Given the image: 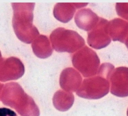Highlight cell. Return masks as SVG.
Here are the masks:
<instances>
[{"mask_svg":"<svg viewBox=\"0 0 128 116\" xmlns=\"http://www.w3.org/2000/svg\"><path fill=\"white\" fill-rule=\"evenodd\" d=\"M53 101L54 104L56 107L67 108L70 107L73 104L74 96L70 92L59 90L55 93Z\"/></svg>","mask_w":128,"mask_h":116,"instance_id":"obj_11","label":"cell"},{"mask_svg":"<svg viewBox=\"0 0 128 116\" xmlns=\"http://www.w3.org/2000/svg\"><path fill=\"white\" fill-rule=\"evenodd\" d=\"M114 70L110 63H103L96 75L84 79L77 92L79 97L89 99H98L108 94L110 89V77Z\"/></svg>","mask_w":128,"mask_h":116,"instance_id":"obj_1","label":"cell"},{"mask_svg":"<svg viewBox=\"0 0 128 116\" xmlns=\"http://www.w3.org/2000/svg\"><path fill=\"white\" fill-rule=\"evenodd\" d=\"M0 116H18L17 114L12 109L2 107L0 108Z\"/></svg>","mask_w":128,"mask_h":116,"instance_id":"obj_13","label":"cell"},{"mask_svg":"<svg viewBox=\"0 0 128 116\" xmlns=\"http://www.w3.org/2000/svg\"><path fill=\"white\" fill-rule=\"evenodd\" d=\"M108 31L113 41L124 43L128 35V22L120 18H115L108 22Z\"/></svg>","mask_w":128,"mask_h":116,"instance_id":"obj_9","label":"cell"},{"mask_svg":"<svg viewBox=\"0 0 128 116\" xmlns=\"http://www.w3.org/2000/svg\"><path fill=\"white\" fill-rule=\"evenodd\" d=\"M88 4V3H58L54 7L53 15L59 21L67 23L73 18L76 9L86 7Z\"/></svg>","mask_w":128,"mask_h":116,"instance_id":"obj_7","label":"cell"},{"mask_svg":"<svg viewBox=\"0 0 128 116\" xmlns=\"http://www.w3.org/2000/svg\"><path fill=\"white\" fill-rule=\"evenodd\" d=\"M124 43H125L126 46V47H127V48L128 49V35L127 38H126V40L124 41Z\"/></svg>","mask_w":128,"mask_h":116,"instance_id":"obj_14","label":"cell"},{"mask_svg":"<svg viewBox=\"0 0 128 116\" xmlns=\"http://www.w3.org/2000/svg\"><path fill=\"white\" fill-rule=\"evenodd\" d=\"M53 48L58 52L73 53L84 45V40L76 31L59 27L50 35Z\"/></svg>","mask_w":128,"mask_h":116,"instance_id":"obj_2","label":"cell"},{"mask_svg":"<svg viewBox=\"0 0 128 116\" xmlns=\"http://www.w3.org/2000/svg\"><path fill=\"white\" fill-rule=\"evenodd\" d=\"M116 8L118 15L128 21V3H117Z\"/></svg>","mask_w":128,"mask_h":116,"instance_id":"obj_12","label":"cell"},{"mask_svg":"<svg viewBox=\"0 0 128 116\" xmlns=\"http://www.w3.org/2000/svg\"><path fill=\"white\" fill-rule=\"evenodd\" d=\"M72 62L74 67L86 78L96 75L100 65V61L96 53L87 46L74 54Z\"/></svg>","mask_w":128,"mask_h":116,"instance_id":"obj_3","label":"cell"},{"mask_svg":"<svg viewBox=\"0 0 128 116\" xmlns=\"http://www.w3.org/2000/svg\"><path fill=\"white\" fill-rule=\"evenodd\" d=\"M34 49L37 55L44 59L48 58L53 53L52 48L48 38L44 35L39 37V39L34 44Z\"/></svg>","mask_w":128,"mask_h":116,"instance_id":"obj_10","label":"cell"},{"mask_svg":"<svg viewBox=\"0 0 128 116\" xmlns=\"http://www.w3.org/2000/svg\"><path fill=\"white\" fill-rule=\"evenodd\" d=\"M82 82L81 75L73 68H67L64 69L60 75V86L67 92L77 91L81 85Z\"/></svg>","mask_w":128,"mask_h":116,"instance_id":"obj_6","label":"cell"},{"mask_svg":"<svg viewBox=\"0 0 128 116\" xmlns=\"http://www.w3.org/2000/svg\"><path fill=\"white\" fill-rule=\"evenodd\" d=\"M127 115L128 116V108L127 109Z\"/></svg>","mask_w":128,"mask_h":116,"instance_id":"obj_15","label":"cell"},{"mask_svg":"<svg viewBox=\"0 0 128 116\" xmlns=\"http://www.w3.org/2000/svg\"><path fill=\"white\" fill-rule=\"evenodd\" d=\"M107 20L100 18L98 22L88 34L87 42L89 46L96 49L108 46L111 42L108 31Z\"/></svg>","mask_w":128,"mask_h":116,"instance_id":"obj_4","label":"cell"},{"mask_svg":"<svg viewBox=\"0 0 128 116\" xmlns=\"http://www.w3.org/2000/svg\"><path fill=\"white\" fill-rule=\"evenodd\" d=\"M110 93L119 97L128 96V68L114 69L110 77Z\"/></svg>","mask_w":128,"mask_h":116,"instance_id":"obj_5","label":"cell"},{"mask_svg":"<svg viewBox=\"0 0 128 116\" xmlns=\"http://www.w3.org/2000/svg\"><path fill=\"white\" fill-rule=\"evenodd\" d=\"M100 17L89 8L78 11L76 14L74 21L78 28L82 30L90 31L98 22Z\"/></svg>","mask_w":128,"mask_h":116,"instance_id":"obj_8","label":"cell"}]
</instances>
